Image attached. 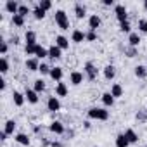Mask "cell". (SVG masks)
Here are the masks:
<instances>
[{"mask_svg": "<svg viewBox=\"0 0 147 147\" xmlns=\"http://www.w3.org/2000/svg\"><path fill=\"white\" fill-rule=\"evenodd\" d=\"M47 109H49L50 113H57V111L61 109V100H59V97H49V100H47Z\"/></svg>", "mask_w": 147, "mask_h": 147, "instance_id": "6", "label": "cell"}, {"mask_svg": "<svg viewBox=\"0 0 147 147\" xmlns=\"http://www.w3.org/2000/svg\"><path fill=\"white\" fill-rule=\"evenodd\" d=\"M12 24H14V26H18V28H23V26H24V18H23V16H19V14L12 16Z\"/></svg>", "mask_w": 147, "mask_h": 147, "instance_id": "32", "label": "cell"}, {"mask_svg": "<svg viewBox=\"0 0 147 147\" xmlns=\"http://www.w3.org/2000/svg\"><path fill=\"white\" fill-rule=\"evenodd\" d=\"M26 69H28V71H38V69H40V62H38V59H36V57H30V59H26Z\"/></svg>", "mask_w": 147, "mask_h": 147, "instance_id": "13", "label": "cell"}, {"mask_svg": "<svg viewBox=\"0 0 147 147\" xmlns=\"http://www.w3.org/2000/svg\"><path fill=\"white\" fill-rule=\"evenodd\" d=\"M55 23L61 30H69V19H67V14L64 11H55Z\"/></svg>", "mask_w": 147, "mask_h": 147, "instance_id": "2", "label": "cell"}, {"mask_svg": "<svg viewBox=\"0 0 147 147\" xmlns=\"http://www.w3.org/2000/svg\"><path fill=\"white\" fill-rule=\"evenodd\" d=\"M67 133V137H75V131H73V130H69V131H66Z\"/></svg>", "mask_w": 147, "mask_h": 147, "instance_id": "49", "label": "cell"}, {"mask_svg": "<svg viewBox=\"0 0 147 147\" xmlns=\"http://www.w3.org/2000/svg\"><path fill=\"white\" fill-rule=\"evenodd\" d=\"M111 95H113L114 99L121 97V95H123V87H121L119 83H113V87H111Z\"/></svg>", "mask_w": 147, "mask_h": 147, "instance_id": "29", "label": "cell"}, {"mask_svg": "<svg viewBox=\"0 0 147 147\" xmlns=\"http://www.w3.org/2000/svg\"><path fill=\"white\" fill-rule=\"evenodd\" d=\"M7 50H9V45H7V42H0V54H2L4 57H5V54H7Z\"/></svg>", "mask_w": 147, "mask_h": 147, "instance_id": "42", "label": "cell"}, {"mask_svg": "<svg viewBox=\"0 0 147 147\" xmlns=\"http://www.w3.org/2000/svg\"><path fill=\"white\" fill-rule=\"evenodd\" d=\"M119 30L123 31V33H131V26H130V21H125V23H119Z\"/></svg>", "mask_w": 147, "mask_h": 147, "instance_id": "35", "label": "cell"}, {"mask_svg": "<svg viewBox=\"0 0 147 147\" xmlns=\"http://www.w3.org/2000/svg\"><path fill=\"white\" fill-rule=\"evenodd\" d=\"M55 45H57L61 50H66V49H69V40H67L66 36L59 35V36H55Z\"/></svg>", "mask_w": 147, "mask_h": 147, "instance_id": "15", "label": "cell"}, {"mask_svg": "<svg viewBox=\"0 0 147 147\" xmlns=\"http://www.w3.org/2000/svg\"><path fill=\"white\" fill-rule=\"evenodd\" d=\"M16 126H18V125H16V121H14V119H7V121H5V125H4V131H5L7 135H12V133H14V130H16Z\"/></svg>", "mask_w": 147, "mask_h": 147, "instance_id": "24", "label": "cell"}, {"mask_svg": "<svg viewBox=\"0 0 147 147\" xmlns=\"http://www.w3.org/2000/svg\"><path fill=\"white\" fill-rule=\"evenodd\" d=\"M83 73H85L87 80H90V82H94V80L97 78V67H95V64H94V62H90V61L85 64V67H83Z\"/></svg>", "mask_w": 147, "mask_h": 147, "instance_id": "3", "label": "cell"}, {"mask_svg": "<svg viewBox=\"0 0 147 147\" xmlns=\"http://www.w3.org/2000/svg\"><path fill=\"white\" fill-rule=\"evenodd\" d=\"M38 7H40V9H43V11L47 12V11H50V9H52V2H50V0H42V2H38Z\"/></svg>", "mask_w": 147, "mask_h": 147, "instance_id": "33", "label": "cell"}, {"mask_svg": "<svg viewBox=\"0 0 147 147\" xmlns=\"http://www.w3.org/2000/svg\"><path fill=\"white\" fill-rule=\"evenodd\" d=\"M11 42H12L14 45H18V43H19V36H12V38H11Z\"/></svg>", "mask_w": 147, "mask_h": 147, "instance_id": "46", "label": "cell"}, {"mask_svg": "<svg viewBox=\"0 0 147 147\" xmlns=\"http://www.w3.org/2000/svg\"><path fill=\"white\" fill-rule=\"evenodd\" d=\"M24 52H26V55H35L36 45H24Z\"/></svg>", "mask_w": 147, "mask_h": 147, "instance_id": "40", "label": "cell"}, {"mask_svg": "<svg viewBox=\"0 0 147 147\" xmlns=\"http://www.w3.org/2000/svg\"><path fill=\"white\" fill-rule=\"evenodd\" d=\"M128 43H130V47H138V43H140V35L131 31V33L128 35Z\"/></svg>", "mask_w": 147, "mask_h": 147, "instance_id": "27", "label": "cell"}, {"mask_svg": "<svg viewBox=\"0 0 147 147\" xmlns=\"http://www.w3.org/2000/svg\"><path fill=\"white\" fill-rule=\"evenodd\" d=\"M7 137H9V135H7V133H5V131L2 130V133H0V140L4 142V140H7Z\"/></svg>", "mask_w": 147, "mask_h": 147, "instance_id": "45", "label": "cell"}, {"mask_svg": "<svg viewBox=\"0 0 147 147\" xmlns=\"http://www.w3.org/2000/svg\"><path fill=\"white\" fill-rule=\"evenodd\" d=\"M54 82H62V76H64V71H62V67H59V66H54L52 69H50V75H49Z\"/></svg>", "mask_w": 147, "mask_h": 147, "instance_id": "7", "label": "cell"}, {"mask_svg": "<svg viewBox=\"0 0 147 147\" xmlns=\"http://www.w3.org/2000/svg\"><path fill=\"white\" fill-rule=\"evenodd\" d=\"M33 90L36 92V94H40V92H43L45 90V82L40 78V80H35V83H33Z\"/></svg>", "mask_w": 147, "mask_h": 147, "instance_id": "30", "label": "cell"}, {"mask_svg": "<svg viewBox=\"0 0 147 147\" xmlns=\"http://www.w3.org/2000/svg\"><path fill=\"white\" fill-rule=\"evenodd\" d=\"M125 54H126V57H130V59L135 57V55H137V47H130V45H128V47L125 49Z\"/></svg>", "mask_w": 147, "mask_h": 147, "instance_id": "37", "label": "cell"}, {"mask_svg": "<svg viewBox=\"0 0 147 147\" xmlns=\"http://www.w3.org/2000/svg\"><path fill=\"white\" fill-rule=\"evenodd\" d=\"M75 16H76L78 19H83V18L87 16V7H85L83 4H76V5H75Z\"/></svg>", "mask_w": 147, "mask_h": 147, "instance_id": "20", "label": "cell"}, {"mask_svg": "<svg viewBox=\"0 0 147 147\" xmlns=\"http://www.w3.org/2000/svg\"><path fill=\"white\" fill-rule=\"evenodd\" d=\"M19 5H21V4L14 2V0H7V2H5V11H7L9 14L16 16V14H18V11H19Z\"/></svg>", "mask_w": 147, "mask_h": 147, "instance_id": "9", "label": "cell"}, {"mask_svg": "<svg viewBox=\"0 0 147 147\" xmlns=\"http://www.w3.org/2000/svg\"><path fill=\"white\" fill-rule=\"evenodd\" d=\"M50 147H62V144H61V142H52Z\"/></svg>", "mask_w": 147, "mask_h": 147, "instance_id": "48", "label": "cell"}, {"mask_svg": "<svg viewBox=\"0 0 147 147\" xmlns=\"http://www.w3.org/2000/svg\"><path fill=\"white\" fill-rule=\"evenodd\" d=\"M24 97H26V100H28L30 104H38V94H36L33 88H26Z\"/></svg>", "mask_w": 147, "mask_h": 147, "instance_id": "10", "label": "cell"}, {"mask_svg": "<svg viewBox=\"0 0 147 147\" xmlns=\"http://www.w3.org/2000/svg\"><path fill=\"white\" fill-rule=\"evenodd\" d=\"M69 83L75 85V87L82 85L83 83V73H80V71H71L69 73Z\"/></svg>", "mask_w": 147, "mask_h": 147, "instance_id": "5", "label": "cell"}, {"mask_svg": "<svg viewBox=\"0 0 147 147\" xmlns=\"http://www.w3.org/2000/svg\"><path fill=\"white\" fill-rule=\"evenodd\" d=\"M49 130H50L52 133H55V135H62V133L66 131V128H64V125H62L61 121H52V123L49 125Z\"/></svg>", "mask_w": 147, "mask_h": 147, "instance_id": "8", "label": "cell"}, {"mask_svg": "<svg viewBox=\"0 0 147 147\" xmlns=\"http://www.w3.org/2000/svg\"><path fill=\"white\" fill-rule=\"evenodd\" d=\"M102 5L111 7V5H114V0H102Z\"/></svg>", "mask_w": 147, "mask_h": 147, "instance_id": "43", "label": "cell"}, {"mask_svg": "<svg viewBox=\"0 0 147 147\" xmlns=\"http://www.w3.org/2000/svg\"><path fill=\"white\" fill-rule=\"evenodd\" d=\"M125 137L128 138L130 144H137V142H138V135H137L135 130H131V128H126V130H125Z\"/></svg>", "mask_w": 147, "mask_h": 147, "instance_id": "21", "label": "cell"}, {"mask_svg": "<svg viewBox=\"0 0 147 147\" xmlns=\"http://www.w3.org/2000/svg\"><path fill=\"white\" fill-rule=\"evenodd\" d=\"M85 40V33L82 30H75L71 33V42H75V43H82Z\"/></svg>", "mask_w": 147, "mask_h": 147, "instance_id": "18", "label": "cell"}, {"mask_svg": "<svg viewBox=\"0 0 147 147\" xmlns=\"http://www.w3.org/2000/svg\"><path fill=\"white\" fill-rule=\"evenodd\" d=\"M114 144H116V147H128V145H130V142H128V138L125 137V133H119V135H116V140H114Z\"/></svg>", "mask_w": 147, "mask_h": 147, "instance_id": "22", "label": "cell"}, {"mask_svg": "<svg viewBox=\"0 0 147 147\" xmlns=\"http://www.w3.org/2000/svg\"><path fill=\"white\" fill-rule=\"evenodd\" d=\"M85 40H87V42H95V40H97V33L92 31V30H88V31L85 33Z\"/></svg>", "mask_w": 147, "mask_h": 147, "instance_id": "36", "label": "cell"}, {"mask_svg": "<svg viewBox=\"0 0 147 147\" xmlns=\"http://www.w3.org/2000/svg\"><path fill=\"white\" fill-rule=\"evenodd\" d=\"M100 99H102V104H104L106 107H113V106H114V100H116V99L111 95V92H104Z\"/></svg>", "mask_w": 147, "mask_h": 147, "instance_id": "17", "label": "cell"}, {"mask_svg": "<svg viewBox=\"0 0 147 147\" xmlns=\"http://www.w3.org/2000/svg\"><path fill=\"white\" fill-rule=\"evenodd\" d=\"M0 90H5V80H0Z\"/></svg>", "mask_w": 147, "mask_h": 147, "instance_id": "47", "label": "cell"}, {"mask_svg": "<svg viewBox=\"0 0 147 147\" xmlns=\"http://www.w3.org/2000/svg\"><path fill=\"white\" fill-rule=\"evenodd\" d=\"M30 12H31V11H30V7H28V5H24V4H21V5H19V11H18V14H19V16L26 18Z\"/></svg>", "mask_w": 147, "mask_h": 147, "instance_id": "34", "label": "cell"}, {"mask_svg": "<svg viewBox=\"0 0 147 147\" xmlns=\"http://www.w3.org/2000/svg\"><path fill=\"white\" fill-rule=\"evenodd\" d=\"M31 14H33V16H35V19H38V21L45 18V11H43V9H40L38 5H36V7H35L33 11H31Z\"/></svg>", "mask_w": 147, "mask_h": 147, "instance_id": "31", "label": "cell"}, {"mask_svg": "<svg viewBox=\"0 0 147 147\" xmlns=\"http://www.w3.org/2000/svg\"><path fill=\"white\" fill-rule=\"evenodd\" d=\"M137 119H140V121H145V119H147V116H145L144 113H137Z\"/></svg>", "mask_w": 147, "mask_h": 147, "instance_id": "44", "label": "cell"}, {"mask_svg": "<svg viewBox=\"0 0 147 147\" xmlns=\"http://www.w3.org/2000/svg\"><path fill=\"white\" fill-rule=\"evenodd\" d=\"M24 40H26V45H38L36 43V33L35 31H26Z\"/></svg>", "mask_w": 147, "mask_h": 147, "instance_id": "26", "label": "cell"}, {"mask_svg": "<svg viewBox=\"0 0 147 147\" xmlns=\"http://www.w3.org/2000/svg\"><path fill=\"white\" fill-rule=\"evenodd\" d=\"M114 76H116V67H114L113 64H107V66L104 67V78L111 82V80H113Z\"/></svg>", "mask_w": 147, "mask_h": 147, "instance_id": "14", "label": "cell"}, {"mask_svg": "<svg viewBox=\"0 0 147 147\" xmlns=\"http://www.w3.org/2000/svg\"><path fill=\"white\" fill-rule=\"evenodd\" d=\"M12 100H14V104H16L18 107H21V106L24 104V100H26V97H24V94H21V92H18V90H14V92H12Z\"/></svg>", "mask_w": 147, "mask_h": 147, "instance_id": "16", "label": "cell"}, {"mask_svg": "<svg viewBox=\"0 0 147 147\" xmlns=\"http://www.w3.org/2000/svg\"><path fill=\"white\" fill-rule=\"evenodd\" d=\"M88 118L97 119V121H107L109 119V111L104 107H90L88 109Z\"/></svg>", "mask_w": 147, "mask_h": 147, "instance_id": "1", "label": "cell"}, {"mask_svg": "<svg viewBox=\"0 0 147 147\" xmlns=\"http://www.w3.org/2000/svg\"><path fill=\"white\" fill-rule=\"evenodd\" d=\"M55 95H57V97H66V95H67V85L62 83V82H59V83L55 85Z\"/></svg>", "mask_w": 147, "mask_h": 147, "instance_id": "19", "label": "cell"}, {"mask_svg": "<svg viewBox=\"0 0 147 147\" xmlns=\"http://www.w3.org/2000/svg\"><path fill=\"white\" fill-rule=\"evenodd\" d=\"M49 57H50L52 61L61 59V57H62V50H61L57 45H52V47H49Z\"/></svg>", "mask_w": 147, "mask_h": 147, "instance_id": "12", "label": "cell"}, {"mask_svg": "<svg viewBox=\"0 0 147 147\" xmlns=\"http://www.w3.org/2000/svg\"><path fill=\"white\" fill-rule=\"evenodd\" d=\"M14 140L18 144H21V145H30V137L26 133H16L14 135Z\"/></svg>", "mask_w": 147, "mask_h": 147, "instance_id": "25", "label": "cell"}, {"mask_svg": "<svg viewBox=\"0 0 147 147\" xmlns=\"http://www.w3.org/2000/svg\"><path fill=\"white\" fill-rule=\"evenodd\" d=\"M99 26H100V18H99L97 14H92V16L88 18V28H90L92 31H97Z\"/></svg>", "mask_w": 147, "mask_h": 147, "instance_id": "11", "label": "cell"}, {"mask_svg": "<svg viewBox=\"0 0 147 147\" xmlns=\"http://www.w3.org/2000/svg\"><path fill=\"white\" fill-rule=\"evenodd\" d=\"M35 57H36V59H45V57H49V49H45V47H42V45H36Z\"/></svg>", "mask_w": 147, "mask_h": 147, "instance_id": "28", "label": "cell"}, {"mask_svg": "<svg viewBox=\"0 0 147 147\" xmlns=\"http://www.w3.org/2000/svg\"><path fill=\"white\" fill-rule=\"evenodd\" d=\"M2 67H0V71H2V75H5V73L9 71V62H7V57H2Z\"/></svg>", "mask_w": 147, "mask_h": 147, "instance_id": "41", "label": "cell"}, {"mask_svg": "<svg viewBox=\"0 0 147 147\" xmlns=\"http://www.w3.org/2000/svg\"><path fill=\"white\" fill-rule=\"evenodd\" d=\"M144 9L147 11V0H144Z\"/></svg>", "mask_w": 147, "mask_h": 147, "instance_id": "50", "label": "cell"}, {"mask_svg": "<svg viewBox=\"0 0 147 147\" xmlns=\"http://www.w3.org/2000/svg\"><path fill=\"white\" fill-rule=\"evenodd\" d=\"M114 14H116V19H118L119 23L128 21V11H126V7H125V5L116 4V5H114Z\"/></svg>", "mask_w": 147, "mask_h": 147, "instance_id": "4", "label": "cell"}, {"mask_svg": "<svg viewBox=\"0 0 147 147\" xmlns=\"http://www.w3.org/2000/svg\"><path fill=\"white\" fill-rule=\"evenodd\" d=\"M135 76L140 78V80H144L147 76V66H142V64L135 66Z\"/></svg>", "mask_w": 147, "mask_h": 147, "instance_id": "23", "label": "cell"}, {"mask_svg": "<svg viewBox=\"0 0 147 147\" xmlns=\"http://www.w3.org/2000/svg\"><path fill=\"white\" fill-rule=\"evenodd\" d=\"M138 31L147 33V19H138Z\"/></svg>", "mask_w": 147, "mask_h": 147, "instance_id": "38", "label": "cell"}, {"mask_svg": "<svg viewBox=\"0 0 147 147\" xmlns=\"http://www.w3.org/2000/svg\"><path fill=\"white\" fill-rule=\"evenodd\" d=\"M50 69H52V67H50L49 64H45V62H42V64H40V69H38V71L42 73V75H50Z\"/></svg>", "mask_w": 147, "mask_h": 147, "instance_id": "39", "label": "cell"}]
</instances>
